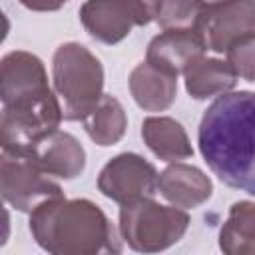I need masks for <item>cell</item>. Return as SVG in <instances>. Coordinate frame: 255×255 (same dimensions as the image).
<instances>
[{"label":"cell","mask_w":255,"mask_h":255,"mask_svg":"<svg viewBox=\"0 0 255 255\" xmlns=\"http://www.w3.org/2000/svg\"><path fill=\"white\" fill-rule=\"evenodd\" d=\"M201 2L207 6V4H217V2H223V0H201Z\"/></svg>","instance_id":"7402d4cb"},{"label":"cell","mask_w":255,"mask_h":255,"mask_svg":"<svg viewBox=\"0 0 255 255\" xmlns=\"http://www.w3.org/2000/svg\"><path fill=\"white\" fill-rule=\"evenodd\" d=\"M157 191L175 207L193 209L211 197V179L195 165L173 161L157 177Z\"/></svg>","instance_id":"4fadbf2b"},{"label":"cell","mask_w":255,"mask_h":255,"mask_svg":"<svg viewBox=\"0 0 255 255\" xmlns=\"http://www.w3.org/2000/svg\"><path fill=\"white\" fill-rule=\"evenodd\" d=\"M18 153L28 155L48 175L62 179H74L86 167V151L82 143L72 133L60 129Z\"/></svg>","instance_id":"30bf717a"},{"label":"cell","mask_w":255,"mask_h":255,"mask_svg":"<svg viewBox=\"0 0 255 255\" xmlns=\"http://www.w3.org/2000/svg\"><path fill=\"white\" fill-rule=\"evenodd\" d=\"M227 62L235 74L247 82H255V34L243 36L227 48Z\"/></svg>","instance_id":"ffe728a7"},{"label":"cell","mask_w":255,"mask_h":255,"mask_svg":"<svg viewBox=\"0 0 255 255\" xmlns=\"http://www.w3.org/2000/svg\"><path fill=\"white\" fill-rule=\"evenodd\" d=\"M52 78L58 98L62 100L64 120H84L104 96L102 62L82 44H62L52 60Z\"/></svg>","instance_id":"3957f363"},{"label":"cell","mask_w":255,"mask_h":255,"mask_svg":"<svg viewBox=\"0 0 255 255\" xmlns=\"http://www.w3.org/2000/svg\"><path fill=\"white\" fill-rule=\"evenodd\" d=\"M189 227V215L181 207L155 203L141 197L120 207L122 239L139 253H157L175 245Z\"/></svg>","instance_id":"277c9868"},{"label":"cell","mask_w":255,"mask_h":255,"mask_svg":"<svg viewBox=\"0 0 255 255\" xmlns=\"http://www.w3.org/2000/svg\"><path fill=\"white\" fill-rule=\"evenodd\" d=\"M199 151L229 187L255 195V92H225L203 114Z\"/></svg>","instance_id":"6da1fadb"},{"label":"cell","mask_w":255,"mask_h":255,"mask_svg":"<svg viewBox=\"0 0 255 255\" xmlns=\"http://www.w3.org/2000/svg\"><path fill=\"white\" fill-rule=\"evenodd\" d=\"M18 2L34 12H54V10L62 8L68 0H18Z\"/></svg>","instance_id":"44dd1931"},{"label":"cell","mask_w":255,"mask_h":255,"mask_svg":"<svg viewBox=\"0 0 255 255\" xmlns=\"http://www.w3.org/2000/svg\"><path fill=\"white\" fill-rule=\"evenodd\" d=\"M50 90L48 74L42 60L30 52L14 50L2 58L0 98L2 104H12L26 96Z\"/></svg>","instance_id":"7c38bea8"},{"label":"cell","mask_w":255,"mask_h":255,"mask_svg":"<svg viewBox=\"0 0 255 255\" xmlns=\"http://www.w3.org/2000/svg\"><path fill=\"white\" fill-rule=\"evenodd\" d=\"M36 243L54 255H96L122 249L118 233L100 205L64 195L40 203L30 213Z\"/></svg>","instance_id":"7a4b0ae2"},{"label":"cell","mask_w":255,"mask_h":255,"mask_svg":"<svg viewBox=\"0 0 255 255\" xmlns=\"http://www.w3.org/2000/svg\"><path fill=\"white\" fill-rule=\"evenodd\" d=\"M185 90L195 100H207L217 94L229 92L235 82L237 74L227 60L217 58H197L185 72Z\"/></svg>","instance_id":"2e32d148"},{"label":"cell","mask_w":255,"mask_h":255,"mask_svg":"<svg viewBox=\"0 0 255 255\" xmlns=\"http://www.w3.org/2000/svg\"><path fill=\"white\" fill-rule=\"evenodd\" d=\"M129 92L141 110L163 112L175 100L177 76H171L149 62H141L129 74Z\"/></svg>","instance_id":"5bb4252c"},{"label":"cell","mask_w":255,"mask_h":255,"mask_svg":"<svg viewBox=\"0 0 255 255\" xmlns=\"http://www.w3.org/2000/svg\"><path fill=\"white\" fill-rule=\"evenodd\" d=\"M207 46L199 30H163L149 42L145 62L177 76L201 58Z\"/></svg>","instance_id":"8fae6325"},{"label":"cell","mask_w":255,"mask_h":255,"mask_svg":"<svg viewBox=\"0 0 255 255\" xmlns=\"http://www.w3.org/2000/svg\"><path fill=\"white\" fill-rule=\"evenodd\" d=\"M141 137L145 145L163 161H181L193 155L189 137L179 122L165 116L145 118L141 124Z\"/></svg>","instance_id":"9a60e30c"},{"label":"cell","mask_w":255,"mask_h":255,"mask_svg":"<svg viewBox=\"0 0 255 255\" xmlns=\"http://www.w3.org/2000/svg\"><path fill=\"white\" fill-rule=\"evenodd\" d=\"M155 167L137 153H120L112 157L98 175V189L108 199L124 205L157 191Z\"/></svg>","instance_id":"ba28073f"},{"label":"cell","mask_w":255,"mask_h":255,"mask_svg":"<svg viewBox=\"0 0 255 255\" xmlns=\"http://www.w3.org/2000/svg\"><path fill=\"white\" fill-rule=\"evenodd\" d=\"M0 191L4 201L22 213H32L40 203L64 195L52 175L18 151H2Z\"/></svg>","instance_id":"52a82bcc"},{"label":"cell","mask_w":255,"mask_h":255,"mask_svg":"<svg viewBox=\"0 0 255 255\" xmlns=\"http://www.w3.org/2000/svg\"><path fill=\"white\" fill-rule=\"evenodd\" d=\"M90 139L102 147L118 143L128 128V118L124 106L114 98L104 94L100 104L82 120Z\"/></svg>","instance_id":"ac0fdd59"},{"label":"cell","mask_w":255,"mask_h":255,"mask_svg":"<svg viewBox=\"0 0 255 255\" xmlns=\"http://www.w3.org/2000/svg\"><path fill=\"white\" fill-rule=\"evenodd\" d=\"M163 0H86L80 20L86 32L104 42H122L133 26H145L157 18Z\"/></svg>","instance_id":"8992f818"},{"label":"cell","mask_w":255,"mask_h":255,"mask_svg":"<svg viewBox=\"0 0 255 255\" xmlns=\"http://www.w3.org/2000/svg\"><path fill=\"white\" fill-rule=\"evenodd\" d=\"M64 110L52 90H44L12 104H2V151H24L58 129Z\"/></svg>","instance_id":"5b68a950"},{"label":"cell","mask_w":255,"mask_h":255,"mask_svg":"<svg viewBox=\"0 0 255 255\" xmlns=\"http://www.w3.org/2000/svg\"><path fill=\"white\" fill-rule=\"evenodd\" d=\"M197 30L201 32L207 50L217 54L227 52L239 38L255 34V0H223L207 4Z\"/></svg>","instance_id":"9c48e42d"},{"label":"cell","mask_w":255,"mask_h":255,"mask_svg":"<svg viewBox=\"0 0 255 255\" xmlns=\"http://www.w3.org/2000/svg\"><path fill=\"white\" fill-rule=\"evenodd\" d=\"M203 8L201 0H163L155 20L161 30H197Z\"/></svg>","instance_id":"d6986e66"},{"label":"cell","mask_w":255,"mask_h":255,"mask_svg":"<svg viewBox=\"0 0 255 255\" xmlns=\"http://www.w3.org/2000/svg\"><path fill=\"white\" fill-rule=\"evenodd\" d=\"M219 247L227 255H255V201H235L229 207Z\"/></svg>","instance_id":"e0dca14e"}]
</instances>
